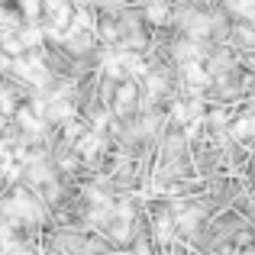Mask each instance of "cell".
<instances>
[{
  "instance_id": "1",
  "label": "cell",
  "mask_w": 255,
  "mask_h": 255,
  "mask_svg": "<svg viewBox=\"0 0 255 255\" xmlns=\"http://www.w3.org/2000/svg\"><path fill=\"white\" fill-rule=\"evenodd\" d=\"M184 75H187V81H191L194 87H204L207 81H210V75H207L204 68H200V62H184Z\"/></svg>"
},
{
  "instance_id": "3",
  "label": "cell",
  "mask_w": 255,
  "mask_h": 255,
  "mask_svg": "<svg viewBox=\"0 0 255 255\" xmlns=\"http://www.w3.org/2000/svg\"><path fill=\"white\" fill-rule=\"evenodd\" d=\"M132 100H136V87H132V84L120 87V94H117V107H120V110H129Z\"/></svg>"
},
{
  "instance_id": "2",
  "label": "cell",
  "mask_w": 255,
  "mask_h": 255,
  "mask_svg": "<svg viewBox=\"0 0 255 255\" xmlns=\"http://www.w3.org/2000/svg\"><path fill=\"white\" fill-rule=\"evenodd\" d=\"M145 13H149L152 23H165V19H168V3H165V0H152Z\"/></svg>"
}]
</instances>
